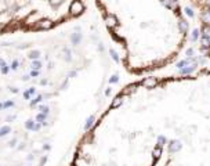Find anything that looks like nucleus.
Masks as SVG:
<instances>
[{"instance_id":"f257e3e1","label":"nucleus","mask_w":210,"mask_h":166,"mask_svg":"<svg viewBox=\"0 0 210 166\" xmlns=\"http://www.w3.org/2000/svg\"><path fill=\"white\" fill-rule=\"evenodd\" d=\"M69 11H71L72 17H79L84 11V6H83L82 0H73L72 4L69 6Z\"/></svg>"},{"instance_id":"f03ea898","label":"nucleus","mask_w":210,"mask_h":166,"mask_svg":"<svg viewBox=\"0 0 210 166\" xmlns=\"http://www.w3.org/2000/svg\"><path fill=\"white\" fill-rule=\"evenodd\" d=\"M116 17H115V15H107V17H105V25L108 26V28H115V26H116Z\"/></svg>"},{"instance_id":"7ed1b4c3","label":"nucleus","mask_w":210,"mask_h":166,"mask_svg":"<svg viewBox=\"0 0 210 166\" xmlns=\"http://www.w3.org/2000/svg\"><path fill=\"white\" fill-rule=\"evenodd\" d=\"M143 84L145 87H155L158 84V79L156 78H146L143 80Z\"/></svg>"},{"instance_id":"20e7f679","label":"nucleus","mask_w":210,"mask_h":166,"mask_svg":"<svg viewBox=\"0 0 210 166\" xmlns=\"http://www.w3.org/2000/svg\"><path fill=\"white\" fill-rule=\"evenodd\" d=\"M122 102H123V96L120 94V96H118V97H115V100L112 101V108H118Z\"/></svg>"},{"instance_id":"39448f33","label":"nucleus","mask_w":210,"mask_h":166,"mask_svg":"<svg viewBox=\"0 0 210 166\" xmlns=\"http://www.w3.org/2000/svg\"><path fill=\"white\" fill-rule=\"evenodd\" d=\"M202 18H203V21H205V22H210V11H207V13H205Z\"/></svg>"},{"instance_id":"423d86ee","label":"nucleus","mask_w":210,"mask_h":166,"mask_svg":"<svg viewBox=\"0 0 210 166\" xmlns=\"http://www.w3.org/2000/svg\"><path fill=\"white\" fill-rule=\"evenodd\" d=\"M202 44H203L205 47H207V46L210 44V40L207 39V37H203V39H202Z\"/></svg>"},{"instance_id":"0eeeda50","label":"nucleus","mask_w":210,"mask_h":166,"mask_svg":"<svg viewBox=\"0 0 210 166\" xmlns=\"http://www.w3.org/2000/svg\"><path fill=\"white\" fill-rule=\"evenodd\" d=\"M203 33H205V36H210V26L203 28Z\"/></svg>"}]
</instances>
